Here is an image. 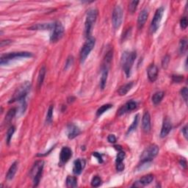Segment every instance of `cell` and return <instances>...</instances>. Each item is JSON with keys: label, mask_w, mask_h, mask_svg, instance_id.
I'll return each instance as SVG.
<instances>
[{"label": "cell", "mask_w": 188, "mask_h": 188, "mask_svg": "<svg viewBox=\"0 0 188 188\" xmlns=\"http://www.w3.org/2000/svg\"><path fill=\"white\" fill-rule=\"evenodd\" d=\"M137 58L136 52H124L122 54L121 59V64L123 71L125 73L126 77H129L131 74V70L134 64L135 59Z\"/></svg>", "instance_id": "cell-1"}, {"label": "cell", "mask_w": 188, "mask_h": 188, "mask_svg": "<svg viewBox=\"0 0 188 188\" xmlns=\"http://www.w3.org/2000/svg\"><path fill=\"white\" fill-rule=\"evenodd\" d=\"M98 10L96 8H91L87 10L85 25V35L86 38L91 37L94 24L97 19Z\"/></svg>", "instance_id": "cell-2"}, {"label": "cell", "mask_w": 188, "mask_h": 188, "mask_svg": "<svg viewBox=\"0 0 188 188\" xmlns=\"http://www.w3.org/2000/svg\"><path fill=\"white\" fill-rule=\"evenodd\" d=\"M30 89H31V83L30 82H24L14 92V95L9 101V103H14L16 102H20L21 100L25 99L26 97L30 91Z\"/></svg>", "instance_id": "cell-3"}, {"label": "cell", "mask_w": 188, "mask_h": 188, "mask_svg": "<svg viewBox=\"0 0 188 188\" xmlns=\"http://www.w3.org/2000/svg\"><path fill=\"white\" fill-rule=\"evenodd\" d=\"M32 54L28 52H11L6 54H3L0 58V63L1 65H7L10 61L16 60L20 58H32Z\"/></svg>", "instance_id": "cell-4"}, {"label": "cell", "mask_w": 188, "mask_h": 188, "mask_svg": "<svg viewBox=\"0 0 188 188\" xmlns=\"http://www.w3.org/2000/svg\"><path fill=\"white\" fill-rule=\"evenodd\" d=\"M43 166H44V162L43 160L36 161V163L32 166L30 174L32 179H33V186L37 187L40 182L41 175H42Z\"/></svg>", "instance_id": "cell-5"}, {"label": "cell", "mask_w": 188, "mask_h": 188, "mask_svg": "<svg viewBox=\"0 0 188 188\" xmlns=\"http://www.w3.org/2000/svg\"><path fill=\"white\" fill-rule=\"evenodd\" d=\"M96 44V39L93 37H89L87 38L86 41L83 45V47L81 49L80 52V62L81 63H83L86 60L87 56L91 53V52L93 50V49L95 47Z\"/></svg>", "instance_id": "cell-6"}, {"label": "cell", "mask_w": 188, "mask_h": 188, "mask_svg": "<svg viewBox=\"0 0 188 188\" xmlns=\"http://www.w3.org/2000/svg\"><path fill=\"white\" fill-rule=\"evenodd\" d=\"M159 147L156 145H151L143 151L141 155V160L143 163L152 161L159 153Z\"/></svg>", "instance_id": "cell-7"}, {"label": "cell", "mask_w": 188, "mask_h": 188, "mask_svg": "<svg viewBox=\"0 0 188 188\" xmlns=\"http://www.w3.org/2000/svg\"><path fill=\"white\" fill-rule=\"evenodd\" d=\"M64 27L62 24L59 21H56L54 24V27L52 30V33L50 36V41L52 43L58 42L59 40H60L63 38L64 35Z\"/></svg>", "instance_id": "cell-8"}, {"label": "cell", "mask_w": 188, "mask_h": 188, "mask_svg": "<svg viewBox=\"0 0 188 188\" xmlns=\"http://www.w3.org/2000/svg\"><path fill=\"white\" fill-rule=\"evenodd\" d=\"M164 14V8L163 7L159 8L155 12L154 16L152 19V24L150 26V31L152 33H154L157 32V30H158L160 25L162 19H163V16Z\"/></svg>", "instance_id": "cell-9"}, {"label": "cell", "mask_w": 188, "mask_h": 188, "mask_svg": "<svg viewBox=\"0 0 188 188\" xmlns=\"http://www.w3.org/2000/svg\"><path fill=\"white\" fill-rule=\"evenodd\" d=\"M123 21V10L120 5H116L113 11L112 21L115 29H119Z\"/></svg>", "instance_id": "cell-10"}, {"label": "cell", "mask_w": 188, "mask_h": 188, "mask_svg": "<svg viewBox=\"0 0 188 188\" xmlns=\"http://www.w3.org/2000/svg\"><path fill=\"white\" fill-rule=\"evenodd\" d=\"M72 157V151L68 146L62 148L60 154V165H64Z\"/></svg>", "instance_id": "cell-11"}, {"label": "cell", "mask_w": 188, "mask_h": 188, "mask_svg": "<svg viewBox=\"0 0 188 188\" xmlns=\"http://www.w3.org/2000/svg\"><path fill=\"white\" fill-rule=\"evenodd\" d=\"M81 133L80 128L74 124H69L67 126V136L69 139L72 140L77 137Z\"/></svg>", "instance_id": "cell-12"}, {"label": "cell", "mask_w": 188, "mask_h": 188, "mask_svg": "<svg viewBox=\"0 0 188 188\" xmlns=\"http://www.w3.org/2000/svg\"><path fill=\"white\" fill-rule=\"evenodd\" d=\"M142 128L145 132H149L151 131V116L149 113H144L142 118Z\"/></svg>", "instance_id": "cell-13"}, {"label": "cell", "mask_w": 188, "mask_h": 188, "mask_svg": "<svg viewBox=\"0 0 188 188\" xmlns=\"http://www.w3.org/2000/svg\"><path fill=\"white\" fill-rule=\"evenodd\" d=\"M85 167V160L84 159H77L74 161L73 173L75 175H80L82 173V170Z\"/></svg>", "instance_id": "cell-14"}, {"label": "cell", "mask_w": 188, "mask_h": 188, "mask_svg": "<svg viewBox=\"0 0 188 188\" xmlns=\"http://www.w3.org/2000/svg\"><path fill=\"white\" fill-rule=\"evenodd\" d=\"M148 78L152 82H154L157 80V76H158V69L157 65L154 64H152L148 66L147 69Z\"/></svg>", "instance_id": "cell-15"}, {"label": "cell", "mask_w": 188, "mask_h": 188, "mask_svg": "<svg viewBox=\"0 0 188 188\" xmlns=\"http://www.w3.org/2000/svg\"><path fill=\"white\" fill-rule=\"evenodd\" d=\"M137 108V103L134 101H130L128 102L125 105H124L123 107H121V108L119 109V115H121L125 114L126 113L130 112V111L134 110L135 108Z\"/></svg>", "instance_id": "cell-16"}, {"label": "cell", "mask_w": 188, "mask_h": 188, "mask_svg": "<svg viewBox=\"0 0 188 188\" xmlns=\"http://www.w3.org/2000/svg\"><path fill=\"white\" fill-rule=\"evenodd\" d=\"M148 10L145 8L139 14L138 18H137V27L139 29H142L148 19Z\"/></svg>", "instance_id": "cell-17"}, {"label": "cell", "mask_w": 188, "mask_h": 188, "mask_svg": "<svg viewBox=\"0 0 188 188\" xmlns=\"http://www.w3.org/2000/svg\"><path fill=\"white\" fill-rule=\"evenodd\" d=\"M171 129H172V126L170 120L168 119H165L163 121V127H162L161 132H160V137L163 138V137L167 136V135L170 133Z\"/></svg>", "instance_id": "cell-18"}, {"label": "cell", "mask_w": 188, "mask_h": 188, "mask_svg": "<svg viewBox=\"0 0 188 188\" xmlns=\"http://www.w3.org/2000/svg\"><path fill=\"white\" fill-rule=\"evenodd\" d=\"M108 68L103 66L102 69V75L100 79V87L102 90H104L106 86L107 81H108Z\"/></svg>", "instance_id": "cell-19"}, {"label": "cell", "mask_w": 188, "mask_h": 188, "mask_svg": "<svg viewBox=\"0 0 188 188\" xmlns=\"http://www.w3.org/2000/svg\"><path fill=\"white\" fill-rule=\"evenodd\" d=\"M54 23L48 24H38V25H34L30 27L32 30H52L54 27Z\"/></svg>", "instance_id": "cell-20"}, {"label": "cell", "mask_w": 188, "mask_h": 188, "mask_svg": "<svg viewBox=\"0 0 188 188\" xmlns=\"http://www.w3.org/2000/svg\"><path fill=\"white\" fill-rule=\"evenodd\" d=\"M17 168H18V162L16 161L12 164L11 166H10L9 170H8V174L6 175V179H7L8 180H12V179H14L15 174H16V173Z\"/></svg>", "instance_id": "cell-21"}, {"label": "cell", "mask_w": 188, "mask_h": 188, "mask_svg": "<svg viewBox=\"0 0 188 188\" xmlns=\"http://www.w3.org/2000/svg\"><path fill=\"white\" fill-rule=\"evenodd\" d=\"M153 179H154V176L152 174H148L142 177V178L140 179L138 181H137V182L139 184L138 186H146L149 185L153 181Z\"/></svg>", "instance_id": "cell-22"}, {"label": "cell", "mask_w": 188, "mask_h": 188, "mask_svg": "<svg viewBox=\"0 0 188 188\" xmlns=\"http://www.w3.org/2000/svg\"><path fill=\"white\" fill-rule=\"evenodd\" d=\"M133 85H134V82H128L127 84L123 85L120 87L119 90V94L120 96H125L126 93H128L129 91H130L131 88H132Z\"/></svg>", "instance_id": "cell-23"}, {"label": "cell", "mask_w": 188, "mask_h": 188, "mask_svg": "<svg viewBox=\"0 0 188 188\" xmlns=\"http://www.w3.org/2000/svg\"><path fill=\"white\" fill-rule=\"evenodd\" d=\"M164 97V92L163 91H159L155 93L152 98V102L154 105H157V104H159L162 101V99H163Z\"/></svg>", "instance_id": "cell-24"}, {"label": "cell", "mask_w": 188, "mask_h": 188, "mask_svg": "<svg viewBox=\"0 0 188 188\" xmlns=\"http://www.w3.org/2000/svg\"><path fill=\"white\" fill-rule=\"evenodd\" d=\"M46 72H47V69H46V67L43 66L41 69L40 71H39V74H38V88H40V87L42 86L43 80H44V78H45Z\"/></svg>", "instance_id": "cell-25"}, {"label": "cell", "mask_w": 188, "mask_h": 188, "mask_svg": "<svg viewBox=\"0 0 188 188\" xmlns=\"http://www.w3.org/2000/svg\"><path fill=\"white\" fill-rule=\"evenodd\" d=\"M187 50V38H182L179 42V51L180 54H184L186 53Z\"/></svg>", "instance_id": "cell-26"}, {"label": "cell", "mask_w": 188, "mask_h": 188, "mask_svg": "<svg viewBox=\"0 0 188 188\" xmlns=\"http://www.w3.org/2000/svg\"><path fill=\"white\" fill-rule=\"evenodd\" d=\"M67 187H76L77 186V179L75 176H69L66 179Z\"/></svg>", "instance_id": "cell-27"}, {"label": "cell", "mask_w": 188, "mask_h": 188, "mask_svg": "<svg viewBox=\"0 0 188 188\" xmlns=\"http://www.w3.org/2000/svg\"><path fill=\"white\" fill-rule=\"evenodd\" d=\"M138 121H139V115H135L134 121H133L132 124H131V126L128 129L127 132H126V135L130 134V133H132L133 131H135V130H136L137 126V125H138Z\"/></svg>", "instance_id": "cell-28"}, {"label": "cell", "mask_w": 188, "mask_h": 188, "mask_svg": "<svg viewBox=\"0 0 188 188\" xmlns=\"http://www.w3.org/2000/svg\"><path fill=\"white\" fill-rule=\"evenodd\" d=\"M113 105L110 104H104V105H102L101 108H99L98 109L97 112V116L99 117V116H101V115L106 112V111H108L109 109H110L112 108Z\"/></svg>", "instance_id": "cell-29"}, {"label": "cell", "mask_w": 188, "mask_h": 188, "mask_svg": "<svg viewBox=\"0 0 188 188\" xmlns=\"http://www.w3.org/2000/svg\"><path fill=\"white\" fill-rule=\"evenodd\" d=\"M16 108H12L8 111L7 115H6L5 119V121L6 123H9L10 121L14 119V117L16 115Z\"/></svg>", "instance_id": "cell-30"}, {"label": "cell", "mask_w": 188, "mask_h": 188, "mask_svg": "<svg viewBox=\"0 0 188 188\" xmlns=\"http://www.w3.org/2000/svg\"><path fill=\"white\" fill-rule=\"evenodd\" d=\"M15 130H16V129H15L14 126H10V127L9 128V130H8L7 135H6V141H7L8 145H9L10 143V141H11L13 135H14V134Z\"/></svg>", "instance_id": "cell-31"}, {"label": "cell", "mask_w": 188, "mask_h": 188, "mask_svg": "<svg viewBox=\"0 0 188 188\" xmlns=\"http://www.w3.org/2000/svg\"><path fill=\"white\" fill-rule=\"evenodd\" d=\"M53 110H54L53 105L50 106L49 108V110H48L47 118H46V121H47V123L48 124H50L52 121V117H53Z\"/></svg>", "instance_id": "cell-32"}, {"label": "cell", "mask_w": 188, "mask_h": 188, "mask_svg": "<svg viewBox=\"0 0 188 188\" xmlns=\"http://www.w3.org/2000/svg\"><path fill=\"white\" fill-rule=\"evenodd\" d=\"M102 181L101 178L99 176H94L93 179H92L91 186L93 187H98L102 185Z\"/></svg>", "instance_id": "cell-33"}, {"label": "cell", "mask_w": 188, "mask_h": 188, "mask_svg": "<svg viewBox=\"0 0 188 188\" xmlns=\"http://www.w3.org/2000/svg\"><path fill=\"white\" fill-rule=\"evenodd\" d=\"M139 4V1H132L131 2L130 4V6H129V10L131 14H134L135 10L137 9V5Z\"/></svg>", "instance_id": "cell-34"}, {"label": "cell", "mask_w": 188, "mask_h": 188, "mask_svg": "<svg viewBox=\"0 0 188 188\" xmlns=\"http://www.w3.org/2000/svg\"><path fill=\"white\" fill-rule=\"evenodd\" d=\"M125 153L123 151H120L118 154L117 157H116V159H115V163H123L124 158H125Z\"/></svg>", "instance_id": "cell-35"}, {"label": "cell", "mask_w": 188, "mask_h": 188, "mask_svg": "<svg viewBox=\"0 0 188 188\" xmlns=\"http://www.w3.org/2000/svg\"><path fill=\"white\" fill-rule=\"evenodd\" d=\"M180 93H181V97H182V98L184 99V100H185V101L187 102V95H188V91H187V88L186 87H183L182 89L181 90V91H180Z\"/></svg>", "instance_id": "cell-36"}, {"label": "cell", "mask_w": 188, "mask_h": 188, "mask_svg": "<svg viewBox=\"0 0 188 188\" xmlns=\"http://www.w3.org/2000/svg\"><path fill=\"white\" fill-rule=\"evenodd\" d=\"M187 17H183L180 20V27L182 30H185L187 27Z\"/></svg>", "instance_id": "cell-37"}, {"label": "cell", "mask_w": 188, "mask_h": 188, "mask_svg": "<svg viewBox=\"0 0 188 188\" xmlns=\"http://www.w3.org/2000/svg\"><path fill=\"white\" fill-rule=\"evenodd\" d=\"M184 76L183 75H173L172 76V80L173 82L179 83L183 80Z\"/></svg>", "instance_id": "cell-38"}, {"label": "cell", "mask_w": 188, "mask_h": 188, "mask_svg": "<svg viewBox=\"0 0 188 188\" xmlns=\"http://www.w3.org/2000/svg\"><path fill=\"white\" fill-rule=\"evenodd\" d=\"M73 62H74V58L72 56H70L69 58L67 59L66 60V63H65V69L66 70L69 69V67L71 66V65L73 64Z\"/></svg>", "instance_id": "cell-39"}, {"label": "cell", "mask_w": 188, "mask_h": 188, "mask_svg": "<svg viewBox=\"0 0 188 188\" xmlns=\"http://www.w3.org/2000/svg\"><path fill=\"white\" fill-rule=\"evenodd\" d=\"M169 62H170V57L168 55L165 56V58H163V62H162V65H163L164 69H166V68L168 67V64H169Z\"/></svg>", "instance_id": "cell-40"}, {"label": "cell", "mask_w": 188, "mask_h": 188, "mask_svg": "<svg viewBox=\"0 0 188 188\" xmlns=\"http://www.w3.org/2000/svg\"><path fill=\"white\" fill-rule=\"evenodd\" d=\"M93 156L94 157H96V158L98 159L99 163H103V159H102V154H100V153H99V152H93Z\"/></svg>", "instance_id": "cell-41"}, {"label": "cell", "mask_w": 188, "mask_h": 188, "mask_svg": "<svg viewBox=\"0 0 188 188\" xmlns=\"http://www.w3.org/2000/svg\"><path fill=\"white\" fill-rule=\"evenodd\" d=\"M124 168H125V166H124V164L123 163H117L116 164V170L118 171L121 172V171H123L124 170Z\"/></svg>", "instance_id": "cell-42"}, {"label": "cell", "mask_w": 188, "mask_h": 188, "mask_svg": "<svg viewBox=\"0 0 188 188\" xmlns=\"http://www.w3.org/2000/svg\"><path fill=\"white\" fill-rule=\"evenodd\" d=\"M108 141L111 143H115L116 142V137L114 135H110L108 137Z\"/></svg>", "instance_id": "cell-43"}, {"label": "cell", "mask_w": 188, "mask_h": 188, "mask_svg": "<svg viewBox=\"0 0 188 188\" xmlns=\"http://www.w3.org/2000/svg\"><path fill=\"white\" fill-rule=\"evenodd\" d=\"M182 133L185 138L187 140V125L185 126L182 128Z\"/></svg>", "instance_id": "cell-44"}, {"label": "cell", "mask_w": 188, "mask_h": 188, "mask_svg": "<svg viewBox=\"0 0 188 188\" xmlns=\"http://www.w3.org/2000/svg\"><path fill=\"white\" fill-rule=\"evenodd\" d=\"M180 164H181V165L184 168L187 167V163H186L185 160H183V159H182V160H181L180 161Z\"/></svg>", "instance_id": "cell-45"}, {"label": "cell", "mask_w": 188, "mask_h": 188, "mask_svg": "<svg viewBox=\"0 0 188 188\" xmlns=\"http://www.w3.org/2000/svg\"><path fill=\"white\" fill-rule=\"evenodd\" d=\"M114 147H115V148H116V149L119 151V152H120V151H122V148L120 146H115Z\"/></svg>", "instance_id": "cell-46"}]
</instances>
